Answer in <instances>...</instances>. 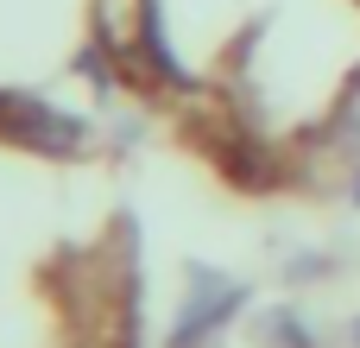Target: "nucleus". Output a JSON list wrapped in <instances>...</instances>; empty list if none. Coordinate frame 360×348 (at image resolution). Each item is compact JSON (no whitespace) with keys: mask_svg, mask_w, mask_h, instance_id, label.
Here are the masks:
<instances>
[{"mask_svg":"<svg viewBox=\"0 0 360 348\" xmlns=\"http://www.w3.org/2000/svg\"><path fill=\"white\" fill-rule=\"evenodd\" d=\"M0 348H139V209L108 139L0 95Z\"/></svg>","mask_w":360,"mask_h":348,"instance_id":"1","label":"nucleus"},{"mask_svg":"<svg viewBox=\"0 0 360 348\" xmlns=\"http://www.w3.org/2000/svg\"><path fill=\"white\" fill-rule=\"evenodd\" d=\"M354 348H360V317H354Z\"/></svg>","mask_w":360,"mask_h":348,"instance_id":"2","label":"nucleus"}]
</instances>
